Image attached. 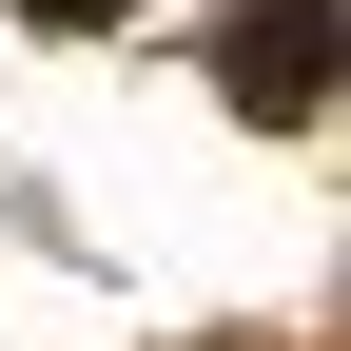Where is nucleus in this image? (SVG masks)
<instances>
[{
    "label": "nucleus",
    "mask_w": 351,
    "mask_h": 351,
    "mask_svg": "<svg viewBox=\"0 0 351 351\" xmlns=\"http://www.w3.org/2000/svg\"><path fill=\"white\" fill-rule=\"evenodd\" d=\"M234 98L254 117H313L332 98V0H234Z\"/></svg>",
    "instance_id": "f257e3e1"
},
{
    "label": "nucleus",
    "mask_w": 351,
    "mask_h": 351,
    "mask_svg": "<svg viewBox=\"0 0 351 351\" xmlns=\"http://www.w3.org/2000/svg\"><path fill=\"white\" fill-rule=\"evenodd\" d=\"M20 20H137V0H20Z\"/></svg>",
    "instance_id": "f03ea898"
}]
</instances>
